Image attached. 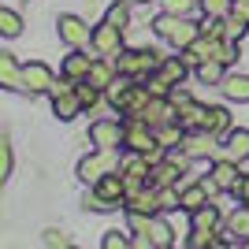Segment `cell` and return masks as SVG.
<instances>
[{
	"label": "cell",
	"instance_id": "obj_15",
	"mask_svg": "<svg viewBox=\"0 0 249 249\" xmlns=\"http://www.w3.org/2000/svg\"><path fill=\"white\" fill-rule=\"evenodd\" d=\"M197 37H201V26H194V22L182 15V19H178V26H175V34H171V45H178V49H190Z\"/></svg>",
	"mask_w": 249,
	"mask_h": 249
},
{
	"label": "cell",
	"instance_id": "obj_27",
	"mask_svg": "<svg viewBox=\"0 0 249 249\" xmlns=\"http://www.w3.org/2000/svg\"><path fill=\"white\" fill-rule=\"evenodd\" d=\"M149 238H153V246H171V227H167L164 219H153V227H149Z\"/></svg>",
	"mask_w": 249,
	"mask_h": 249
},
{
	"label": "cell",
	"instance_id": "obj_24",
	"mask_svg": "<svg viewBox=\"0 0 249 249\" xmlns=\"http://www.w3.org/2000/svg\"><path fill=\"white\" fill-rule=\"evenodd\" d=\"M197 78H201L205 86L219 82V78H223V60H205V63H197Z\"/></svg>",
	"mask_w": 249,
	"mask_h": 249
},
{
	"label": "cell",
	"instance_id": "obj_18",
	"mask_svg": "<svg viewBox=\"0 0 249 249\" xmlns=\"http://www.w3.org/2000/svg\"><path fill=\"white\" fill-rule=\"evenodd\" d=\"M205 130H212V134H231V115L227 108H208L205 112Z\"/></svg>",
	"mask_w": 249,
	"mask_h": 249
},
{
	"label": "cell",
	"instance_id": "obj_10",
	"mask_svg": "<svg viewBox=\"0 0 249 249\" xmlns=\"http://www.w3.org/2000/svg\"><path fill=\"white\" fill-rule=\"evenodd\" d=\"M149 86H130V89H126L123 97H119V104H115V108H119V112H126V115H142V108H145L149 104Z\"/></svg>",
	"mask_w": 249,
	"mask_h": 249
},
{
	"label": "cell",
	"instance_id": "obj_40",
	"mask_svg": "<svg viewBox=\"0 0 249 249\" xmlns=\"http://www.w3.org/2000/svg\"><path fill=\"white\" fill-rule=\"evenodd\" d=\"M45 246H71V242H67V234H60V231H45Z\"/></svg>",
	"mask_w": 249,
	"mask_h": 249
},
{
	"label": "cell",
	"instance_id": "obj_32",
	"mask_svg": "<svg viewBox=\"0 0 249 249\" xmlns=\"http://www.w3.org/2000/svg\"><path fill=\"white\" fill-rule=\"evenodd\" d=\"M78 97H82L86 108H93V104L101 101V89H97V86H89V82H82V86H78Z\"/></svg>",
	"mask_w": 249,
	"mask_h": 249
},
{
	"label": "cell",
	"instance_id": "obj_12",
	"mask_svg": "<svg viewBox=\"0 0 249 249\" xmlns=\"http://www.w3.org/2000/svg\"><path fill=\"white\" fill-rule=\"evenodd\" d=\"M0 78H4L8 89H26V82H22V67L15 63V56H8V52H0Z\"/></svg>",
	"mask_w": 249,
	"mask_h": 249
},
{
	"label": "cell",
	"instance_id": "obj_31",
	"mask_svg": "<svg viewBox=\"0 0 249 249\" xmlns=\"http://www.w3.org/2000/svg\"><path fill=\"white\" fill-rule=\"evenodd\" d=\"M11 175V142L4 138L0 142V178H8Z\"/></svg>",
	"mask_w": 249,
	"mask_h": 249
},
{
	"label": "cell",
	"instance_id": "obj_4",
	"mask_svg": "<svg viewBox=\"0 0 249 249\" xmlns=\"http://www.w3.org/2000/svg\"><path fill=\"white\" fill-rule=\"evenodd\" d=\"M56 26H60V37L71 45V49H82L86 41H93V30H89L78 15H60V22H56Z\"/></svg>",
	"mask_w": 249,
	"mask_h": 249
},
{
	"label": "cell",
	"instance_id": "obj_21",
	"mask_svg": "<svg viewBox=\"0 0 249 249\" xmlns=\"http://www.w3.org/2000/svg\"><path fill=\"white\" fill-rule=\"evenodd\" d=\"M86 82H89V86H97V89H108V86L115 82L112 63H93V67H89V74H86Z\"/></svg>",
	"mask_w": 249,
	"mask_h": 249
},
{
	"label": "cell",
	"instance_id": "obj_19",
	"mask_svg": "<svg viewBox=\"0 0 249 249\" xmlns=\"http://www.w3.org/2000/svg\"><path fill=\"white\" fill-rule=\"evenodd\" d=\"M89 67H93V63H89V56H82V52H71V56L63 60V74H67V78H74V82H78V78H86V74H89Z\"/></svg>",
	"mask_w": 249,
	"mask_h": 249
},
{
	"label": "cell",
	"instance_id": "obj_3",
	"mask_svg": "<svg viewBox=\"0 0 249 249\" xmlns=\"http://www.w3.org/2000/svg\"><path fill=\"white\" fill-rule=\"evenodd\" d=\"M123 145H130L134 153H149L153 145H160V138H156V130L142 119V115H134V119L123 126Z\"/></svg>",
	"mask_w": 249,
	"mask_h": 249
},
{
	"label": "cell",
	"instance_id": "obj_11",
	"mask_svg": "<svg viewBox=\"0 0 249 249\" xmlns=\"http://www.w3.org/2000/svg\"><path fill=\"white\" fill-rule=\"evenodd\" d=\"M86 104H82V97H78V89H71V93H56L52 97V112L60 115V119H74V115L82 112Z\"/></svg>",
	"mask_w": 249,
	"mask_h": 249
},
{
	"label": "cell",
	"instance_id": "obj_26",
	"mask_svg": "<svg viewBox=\"0 0 249 249\" xmlns=\"http://www.w3.org/2000/svg\"><path fill=\"white\" fill-rule=\"evenodd\" d=\"M19 30H22V19L15 15V11L4 8V11H0V34H4V37H15Z\"/></svg>",
	"mask_w": 249,
	"mask_h": 249
},
{
	"label": "cell",
	"instance_id": "obj_29",
	"mask_svg": "<svg viewBox=\"0 0 249 249\" xmlns=\"http://www.w3.org/2000/svg\"><path fill=\"white\" fill-rule=\"evenodd\" d=\"M201 8H205V15H227L234 0H201Z\"/></svg>",
	"mask_w": 249,
	"mask_h": 249
},
{
	"label": "cell",
	"instance_id": "obj_41",
	"mask_svg": "<svg viewBox=\"0 0 249 249\" xmlns=\"http://www.w3.org/2000/svg\"><path fill=\"white\" fill-rule=\"evenodd\" d=\"M142 4H145V0H142Z\"/></svg>",
	"mask_w": 249,
	"mask_h": 249
},
{
	"label": "cell",
	"instance_id": "obj_1",
	"mask_svg": "<svg viewBox=\"0 0 249 249\" xmlns=\"http://www.w3.org/2000/svg\"><path fill=\"white\" fill-rule=\"evenodd\" d=\"M112 171H123V164H119V156H115V149H101V153L86 156L82 164H78V175L86 178V182H101L104 175H112Z\"/></svg>",
	"mask_w": 249,
	"mask_h": 249
},
{
	"label": "cell",
	"instance_id": "obj_20",
	"mask_svg": "<svg viewBox=\"0 0 249 249\" xmlns=\"http://www.w3.org/2000/svg\"><path fill=\"white\" fill-rule=\"evenodd\" d=\"M223 93L231 101H249V74H231L223 78Z\"/></svg>",
	"mask_w": 249,
	"mask_h": 249
},
{
	"label": "cell",
	"instance_id": "obj_37",
	"mask_svg": "<svg viewBox=\"0 0 249 249\" xmlns=\"http://www.w3.org/2000/svg\"><path fill=\"white\" fill-rule=\"evenodd\" d=\"M156 197H160V208H182L178 205V194H171V190H156Z\"/></svg>",
	"mask_w": 249,
	"mask_h": 249
},
{
	"label": "cell",
	"instance_id": "obj_38",
	"mask_svg": "<svg viewBox=\"0 0 249 249\" xmlns=\"http://www.w3.org/2000/svg\"><path fill=\"white\" fill-rule=\"evenodd\" d=\"M231 194H234V197H238L242 205H249V175H242V178H238V186L231 190Z\"/></svg>",
	"mask_w": 249,
	"mask_h": 249
},
{
	"label": "cell",
	"instance_id": "obj_17",
	"mask_svg": "<svg viewBox=\"0 0 249 249\" xmlns=\"http://www.w3.org/2000/svg\"><path fill=\"white\" fill-rule=\"evenodd\" d=\"M205 112H208V108H201V104L186 101L182 108H178V123L186 126V130H197V126H205Z\"/></svg>",
	"mask_w": 249,
	"mask_h": 249
},
{
	"label": "cell",
	"instance_id": "obj_22",
	"mask_svg": "<svg viewBox=\"0 0 249 249\" xmlns=\"http://www.w3.org/2000/svg\"><path fill=\"white\" fill-rule=\"evenodd\" d=\"M227 153L234 160H249V130H231L227 134Z\"/></svg>",
	"mask_w": 249,
	"mask_h": 249
},
{
	"label": "cell",
	"instance_id": "obj_34",
	"mask_svg": "<svg viewBox=\"0 0 249 249\" xmlns=\"http://www.w3.org/2000/svg\"><path fill=\"white\" fill-rule=\"evenodd\" d=\"M190 246H194V249H205V246H216V238H212V231L194 227V238H190Z\"/></svg>",
	"mask_w": 249,
	"mask_h": 249
},
{
	"label": "cell",
	"instance_id": "obj_33",
	"mask_svg": "<svg viewBox=\"0 0 249 249\" xmlns=\"http://www.w3.org/2000/svg\"><path fill=\"white\" fill-rule=\"evenodd\" d=\"M126 246H130V238L119 234V231H108V234H104V249H126Z\"/></svg>",
	"mask_w": 249,
	"mask_h": 249
},
{
	"label": "cell",
	"instance_id": "obj_35",
	"mask_svg": "<svg viewBox=\"0 0 249 249\" xmlns=\"http://www.w3.org/2000/svg\"><path fill=\"white\" fill-rule=\"evenodd\" d=\"M190 8H194V0H164V11L171 15H190Z\"/></svg>",
	"mask_w": 249,
	"mask_h": 249
},
{
	"label": "cell",
	"instance_id": "obj_13",
	"mask_svg": "<svg viewBox=\"0 0 249 249\" xmlns=\"http://www.w3.org/2000/svg\"><path fill=\"white\" fill-rule=\"evenodd\" d=\"M208 197L212 194L205 190V182H194V186H186L178 194V205H182V212H197L201 205H208Z\"/></svg>",
	"mask_w": 249,
	"mask_h": 249
},
{
	"label": "cell",
	"instance_id": "obj_14",
	"mask_svg": "<svg viewBox=\"0 0 249 249\" xmlns=\"http://www.w3.org/2000/svg\"><path fill=\"white\" fill-rule=\"evenodd\" d=\"M182 171V167H175L171 160H160V164L149 167V182H153L156 190H164V186H175V175Z\"/></svg>",
	"mask_w": 249,
	"mask_h": 249
},
{
	"label": "cell",
	"instance_id": "obj_6",
	"mask_svg": "<svg viewBox=\"0 0 249 249\" xmlns=\"http://www.w3.org/2000/svg\"><path fill=\"white\" fill-rule=\"evenodd\" d=\"M182 149H186L194 160H205V156L216 153V134L205 130V126H197V130H190V134L182 138Z\"/></svg>",
	"mask_w": 249,
	"mask_h": 249
},
{
	"label": "cell",
	"instance_id": "obj_28",
	"mask_svg": "<svg viewBox=\"0 0 249 249\" xmlns=\"http://www.w3.org/2000/svg\"><path fill=\"white\" fill-rule=\"evenodd\" d=\"M104 19L112 22V26H119V30H126V22H130V8H126V4H112Z\"/></svg>",
	"mask_w": 249,
	"mask_h": 249
},
{
	"label": "cell",
	"instance_id": "obj_7",
	"mask_svg": "<svg viewBox=\"0 0 249 249\" xmlns=\"http://www.w3.org/2000/svg\"><path fill=\"white\" fill-rule=\"evenodd\" d=\"M119 45H123V30L104 19L101 26L93 30V49L101 52V56H115V52H119Z\"/></svg>",
	"mask_w": 249,
	"mask_h": 249
},
{
	"label": "cell",
	"instance_id": "obj_9",
	"mask_svg": "<svg viewBox=\"0 0 249 249\" xmlns=\"http://www.w3.org/2000/svg\"><path fill=\"white\" fill-rule=\"evenodd\" d=\"M22 82H26V89L30 93H45V89H52V71L45 67V63H26L22 67Z\"/></svg>",
	"mask_w": 249,
	"mask_h": 249
},
{
	"label": "cell",
	"instance_id": "obj_8",
	"mask_svg": "<svg viewBox=\"0 0 249 249\" xmlns=\"http://www.w3.org/2000/svg\"><path fill=\"white\" fill-rule=\"evenodd\" d=\"M126 208H130V212H145V216L160 212V197H156V186L149 182V186L134 190V194H126Z\"/></svg>",
	"mask_w": 249,
	"mask_h": 249
},
{
	"label": "cell",
	"instance_id": "obj_36",
	"mask_svg": "<svg viewBox=\"0 0 249 249\" xmlns=\"http://www.w3.org/2000/svg\"><path fill=\"white\" fill-rule=\"evenodd\" d=\"M167 86H171V82H167L164 74H153V78H149V93H153V97H167Z\"/></svg>",
	"mask_w": 249,
	"mask_h": 249
},
{
	"label": "cell",
	"instance_id": "obj_16",
	"mask_svg": "<svg viewBox=\"0 0 249 249\" xmlns=\"http://www.w3.org/2000/svg\"><path fill=\"white\" fill-rule=\"evenodd\" d=\"M212 178H216V186H219V190H234L242 175H238V167L231 164V160H219V164L212 167Z\"/></svg>",
	"mask_w": 249,
	"mask_h": 249
},
{
	"label": "cell",
	"instance_id": "obj_23",
	"mask_svg": "<svg viewBox=\"0 0 249 249\" xmlns=\"http://www.w3.org/2000/svg\"><path fill=\"white\" fill-rule=\"evenodd\" d=\"M194 216V227H201V231H216V223H219V212L212 205H201L197 212H190Z\"/></svg>",
	"mask_w": 249,
	"mask_h": 249
},
{
	"label": "cell",
	"instance_id": "obj_39",
	"mask_svg": "<svg viewBox=\"0 0 249 249\" xmlns=\"http://www.w3.org/2000/svg\"><path fill=\"white\" fill-rule=\"evenodd\" d=\"M231 15H234V19H242L249 26V0H234V8H231Z\"/></svg>",
	"mask_w": 249,
	"mask_h": 249
},
{
	"label": "cell",
	"instance_id": "obj_2",
	"mask_svg": "<svg viewBox=\"0 0 249 249\" xmlns=\"http://www.w3.org/2000/svg\"><path fill=\"white\" fill-rule=\"evenodd\" d=\"M160 67V56H156L153 49H126V52H119V71L123 74H130V78H149V74Z\"/></svg>",
	"mask_w": 249,
	"mask_h": 249
},
{
	"label": "cell",
	"instance_id": "obj_25",
	"mask_svg": "<svg viewBox=\"0 0 249 249\" xmlns=\"http://www.w3.org/2000/svg\"><path fill=\"white\" fill-rule=\"evenodd\" d=\"M160 74H164L171 86H178L182 78H186V60L178 63V60H160Z\"/></svg>",
	"mask_w": 249,
	"mask_h": 249
},
{
	"label": "cell",
	"instance_id": "obj_5",
	"mask_svg": "<svg viewBox=\"0 0 249 249\" xmlns=\"http://www.w3.org/2000/svg\"><path fill=\"white\" fill-rule=\"evenodd\" d=\"M89 142H93L97 149H119V142H123V126L112 123V119H97V123L89 126Z\"/></svg>",
	"mask_w": 249,
	"mask_h": 249
},
{
	"label": "cell",
	"instance_id": "obj_30",
	"mask_svg": "<svg viewBox=\"0 0 249 249\" xmlns=\"http://www.w3.org/2000/svg\"><path fill=\"white\" fill-rule=\"evenodd\" d=\"M86 208H97V212H108V208H119L115 201H108V197H101V194H86Z\"/></svg>",
	"mask_w": 249,
	"mask_h": 249
}]
</instances>
